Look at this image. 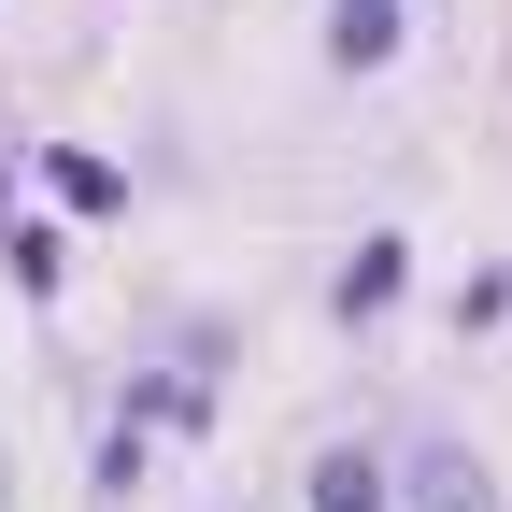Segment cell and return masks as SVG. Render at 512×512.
I'll return each mask as SVG.
<instances>
[{
	"instance_id": "5",
	"label": "cell",
	"mask_w": 512,
	"mask_h": 512,
	"mask_svg": "<svg viewBox=\"0 0 512 512\" xmlns=\"http://www.w3.org/2000/svg\"><path fill=\"white\" fill-rule=\"evenodd\" d=\"M43 171H57V200H86V214H100V200H128V185H114V171H100V157H72V143H57V157H43Z\"/></svg>"
},
{
	"instance_id": "2",
	"label": "cell",
	"mask_w": 512,
	"mask_h": 512,
	"mask_svg": "<svg viewBox=\"0 0 512 512\" xmlns=\"http://www.w3.org/2000/svg\"><path fill=\"white\" fill-rule=\"evenodd\" d=\"M328 43L356 57V72H370V57H384V43H399V0H342V15H328Z\"/></svg>"
},
{
	"instance_id": "3",
	"label": "cell",
	"mask_w": 512,
	"mask_h": 512,
	"mask_svg": "<svg viewBox=\"0 0 512 512\" xmlns=\"http://www.w3.org/2000/svg\"><path fill=\"white\" fill-rule=\"evenodd\" d=\"M313 512H384V470L370 456H328V470H313Z\"/></svg>"
},
{
	"instance_id": "4",
	"label": "cell",
	"mask_w": 512,
	"mask_h": 512,
	"mask_svg": "<svg viewBox=\"0 0 512 512\" xmlns=\"http://www.w3.org/2000/svg\"><path fill=\"white\" fill-rule=\"evenodd\" d=\"M370 299H399V242H356V271H342V313H370Z\"/></svg>"
},
{
	"instance_id": "1",
	"label": "cell",
	"mask_w": 512,
	"mask_h": 512,
	"mask_svg": "<svg viewBox=\"0 0 512 512\" xmlns=\"http://www.w3.org/2000/svg\"><path fill=\"white\" fill-rule=\"evenodd\" d=\"M413 512H498V484H484L470 456H427V470H413Z\"/></svg>"
}]
</instances>
